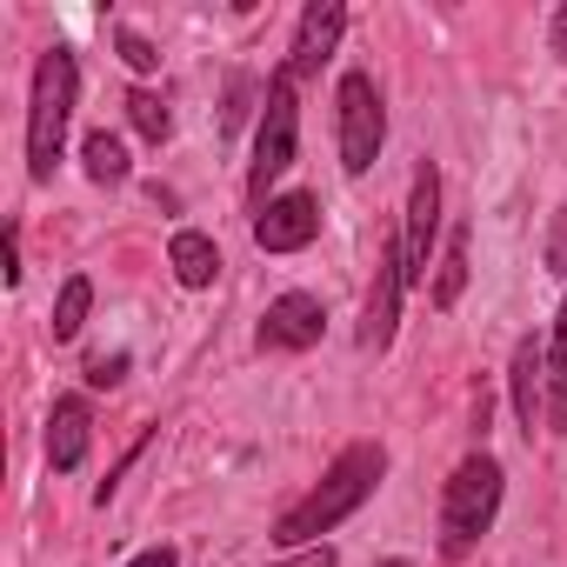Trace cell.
<instances>
[{"label": "cell", "instance_id": "9", "mask_svg": "<svg viewBox=\"0 0 567 567\" xmlns=\"http://www.w3.org/2000/svg\"><path fill=\"white\" fill-rule=\"evenodd\" d=\"M321 234V200L315 194H274L260 214H254V247L260 254H301L308 240Z\"/></svg>", "mask_w": 567, "mask_h": 567}, {"label": "cell", "instance_id": "16", "mask_svg": "<svg viewBox=\"0 0 567 567\" xmlns=\"http://www.w3.org/2000/svg\"><path fill=\"white\" fill-rule=\"evenodd\" d=\"M461 288H467V227L447 234V254H441V267H434V308H454Z\"/></svg>", "mask_w": 567, "mask_h": 567}, {"label": "cell", "instance_id": "8", "mask_svg": "<svg viewBox=\"0 0 567 567\" xmlns=\"http://www.w3.org/2000/svg\"><path fill=\"white\" fill-rule=\"evenodd\" d=\"M321 334H328V308L315 295H280V301H267V315L254 328V348L260 354H301Z\"/></svg>", "mask_w": 567, "mask_h": 567}, {"label": "cell", "instance_id": "22", "mask_svg": "<svg viewBox=\"0 0 567 567\" xmlns=\"http://www.w3.org/2000/svg\"><path fill=\"white\" fill-rule=\"evenodd\" d=\"M547 267L567 274V207H560V220H554V234H547Z\"/></svg>", "mask_w": 567, "mask_h": 567}, {"label": "cell", "instance_id": "14", "mask_svg": "<svg viewBox=\"0 0 567 567\" xmlns=\"http://www.w3.org/2000/svg\"><path fill=\"white\" fill-rule=\"evenodd\" d=\"M547 427L567 434V301H560L554 334H547Z\"/></svg>", "mask_w": 567, "mask_h": 567}, {"label": "cell", "instance_id": "20", "mask_svg": "<svg viewBox=\"0 0 567 567\" xmlns=\"http://www.w3.org/2000/svg\"><path fill=\"white\" fill-rule=\"evenodd\" d=\"M114 48H121V61H127L134 74H154V68H161L154 41H147V34H134V28H121V34H114Z\"/></svg>", "mask_w": 567, "mask_h": 567}, {"label": "cell", "instance_id": "11", "mask_svg": "<svg viewBox=\"0 0 567 567\" xmlns=\"http://www.w3.org/2000/svg\"><path fill=\"white\" fill-rule=\"evenodd\" d=\"M87 441H94V408L81 394H61L54 414H48V461H54V474H74L87 461Z\"/></svg>", "mask_w": 567, "mask_h": 567}, {"label": "cell", "instance_id": "25", "mask_svg": "<svg viewBox=\"0 0 567 567\" xmlns=\"http://www.w3.org/2000/svg\"><path fill=\"white\" fill-rule=\"evenodd\" d=\"M127 567H181V554H174V547H147V554H134Z\"/></svg>", "mask_w": 567, "mask_h": 567}, {"label": "cell", "instance_id": "10", "mask_svg": "<svg viewBox=\"0 0 567 567\" xmlns=\"http://www.w3.org/2000/svg\"><path fill=\"white\" fill-rule=\"evenodd\" d=\"M341 34H348V8H341V0H315V8L301 14V28H295V48H288V74H295V81H315V74L334 61Z\"/></svg>", "mask_w": 567, "mask_h": 567}, {"label": "cell", "instance_id": "6", "mask_svg": "<svg viewBox=\"0 0 567 567\" xmlns=\"http://www.w3.org/2000/svg\"><path fill=\"white\" fill-rule=\"evenodd\" d=\"M434 234H441V174H434V161H421V167H414V187H408V227H401V260H408V288H427Z\"/></svg>", "mask_w": 567, "mask_h": 567}, {"label": "cell", "instance_id": "13", "mask_svg": "<svg viewBox=\"0 0 567 567\" xmlns=\"http://www.w3.org/2000/svg\"><path fill=\"white\" fill-rule=\"evenodd\" d=\"M167 260H174V280H181V288H214V274H220V247H214L207 234H194V227L174 234Z\"/></svg>", "mask_w": 567, "mask_h": 567}, {"label": "cell", "instance_id": "1", "mask_svg": "<svg viewBox=\"0 0 567 567\" xmlns=\"http://www.w3.org/2000/svg\"><path fill=\"white\" fill-rule=\"evenodd\" d=\"M381 474H388V447H381V441H348V447L334 454V467L274 520V540L288 547V554L321 547V534H334L354 507H368V494L381 487Z\"/></svg>", "mask_w": 567, "mask_h": 567}, {"label": "cell", "instance_id": "19", "mask_svg": "<svg viewBox=\"0 0 567 567\" xmlns=\"http://www.w3.org/2000/svg\"><path fill=\"white\" fill-rule=\"evenodd\" d=\"M254 94H260V81H254V74H234V81H227V107H220V127H227V134H240V127H247Z\"/></svg>", "mask_w": 567, "mask_h": 567}, {"label": "cell", "instance_id": "5", "mask_svg": "<svg viewBox=\"0 0 567 567\" xmlns=\"http://www.w3.org/2000/svg\"><path fill=\"white\" fill-rule=\"evenodd\" d=\"M334 141H341V167L348 174H368L381 161L388 107H381L374 74H341V87H334Z\"/></svg>", "mask_w": 567, "mask_h": 567}, {"label": "cell", "instance_id": "3", "mask_svg": "<svg viewBox=\"0 0 567 567\" xmlns=\"http://www.w3.org/2000/svg\"><path fill=\"white\" fill-rule=\"evenodd\" d=\"M494 514H501V461L494 454H467L447 474V487H441V554L447 560L474 554L481 534L494 527Z\"/></svg>", "mask_w": 567, "mask_h": 567}, {"label": "cell", "instance_id": "15", "mask_svg": "<svg viewBox=\"0 0 567 567\" xmlns=\"http://www.w3.org/2000/svg\"><path fill=\"white\" fill-rule=\"evenodd\" d=\"M81 167H87V181L114 187V181H127V147L101 127V134H87V141H81Z\"/></svg>", "mask_w": 567, "mask_h": 567}, {"label": "cell", "instance_id": "2", "mask_svg": "<svg viewBox=\"0 0 567 567\" xmlns=\"http://www.w3.org/2000/svg\"><path fill=\"white\" fill-rule=\"evenodd\" d=\"M74 101H81V68H74L68 48H48L41 68H34V101H28V174L34 181H54Z\"/></svg>", "mask_w": 567, "mask_h": 567}, {"label": "cell", "instance_id": "24", "mask_svg": "<svg viewBox=\"0 0 567 567\" xmlns=\"http://www.w3.org/2000/svg\"><path fill=\"white\" fill-rule=\"evenodd\" d=\"M0 260H8L0 274H8V288H14V280H21V227H8V240H0Z\"/></svg>", "mask_w": 567, "mask_h": 567}, {"label": "cell", "instance_id": "12", "mask_svg": "<svg viewBox=\"0 0 567 567\" xmlns=\"http://www.w3.org/2000/svg\"><path fill=\"white\" fill-rule=\"evenodd\" d=\"M507 388H514V414H520V427H527V434L547 427V348L520 341V348H514V374H507Z\"/></svg>", "mask_w": 567, "mask_h": 567}, {"label": "cell", "instance_id": "23", "mask_svg": "<svg viewBox=\"0 0 567 567\" xmlns=\"http://www.w3.org/2000/svg\"><path fill=\"white\" fill-rule=\"evenodd\" d=\"M274 567H334V547L321 540V547H301V554H288V560H274Z\"/></svg>", "mask_w": 567, "mask_h": 567}, {"label": "cell", "instance_id": "27", "mask_svg": "<svg viewBox=\"0 0 567 567\" xmlns=\"http://www.w3.org/2000/svg\"><path fill=\"white\" fill-rule=\"evenodd\" d=\"M381 567H408V560H381Z\"/></svg>", "mask_w": 567, "mask_h": 567}, {"label": "cell", "instance_id": "18", "mask_svg": "<svg viewBox=\"0 0 567 567\" xmlns=\"http://www.w3.org/2000/svg\"><path fill=\"white\" fill-rule=\"evenodd\" d=\"M127 121H134V127H141V134H147L154 147H161V141L174 134V114H167V101H161L154 87H134V94H127Z\"/></svg>", "mask_w": 567, "mask_h": 567}, {"label": "cell", "instance_id": "17", "mask_svg": "<svg viewBox=\"0 0 567 567\" xmlns=\"http://www.w3.org/2000/svg\"><path fill=\"white\" fill-rule=\"evenodd\" d=\"M87 308H94V280L74 274L68 288H61V301H54V341H74L87 328Z\"/></svg>", "mask_w": 567, "mask_h": 567}, {"label": "cell", "instance_id": "26", "mask_svg": "<svg viewBox=\"0 0 567 567\" xmlns=\"http://www.w3.org/2000/svg\"><path fill=\"white\" fill-rule=\"evenodd\" d=\"M547 41H554V54L567 61V0H560V8H554V34H547Z\"/></svg>", "mask_w": 567, "mask_h": 567}, {"label": "cell", "instance_id": "7", "mask_svg": "<svg viewBox=\"0 0 567 567\" xmlns=\"http://www.w3.org/2000/svg\"><path fill=\"white\" fill-rule=\"evenodd\" d=\"M401 288H408V260H401V240H381L374 247V280H368V308H361V348L381 354L394 341V321H401Z\"/></svg>", "mask_w": 567, "mask_h": 567}, {"label": "cell", "instance_id": "21", "mask_svg": "<svg viewBox=\"0 0 567 567\" xmlns=\"http://www.w3.org/2000/svg\"><path fill=\"white\" fill-rule=\"evenodd\" d=\"M127 381V354H101L87 361V388H121Z\"/></svg>", "mask_w": 567, "mask_h": 567}, {"label": "cell", "instance_id": "4", "mask_svg": "<svg viewBox=\"0 0 567 567\" xmlns=\"http://www.w3.org/2000/svg\"><path fill=\"white\" fill-rule=\"evenodd\" d=\"M295 74L280 68L274 81H267V107H260V134H254V167H247V194H254V207H267V187L295 167V154H301V107H295Z\"/></svg>", "mask_w": 567, "mask_h": 567}]
</instances>
